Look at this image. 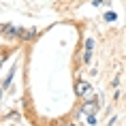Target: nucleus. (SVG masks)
I'll return each mask as SVG.
<instances>
[{"mask_svg":"<svg viewBox=\"0 0 126 126\" xmlns=\"http://www.w3.org/2000/svg\"><path fill=\"white\" fill-rule=\"evenodd\" d=\"M94 45H96V43H94V39H86V53H83V62H90V60H92V51H94Z\"/></svg>","mask_w":126,"mask_h":126,"instance_id":"3","label":"nucleus"},{"mask_svg":"<svg viewBox=\"0 0 126 126\" xmlns=\"http://www.w3.org/2000/svg\"><path fill=\"white\" fill-rule=\"evenodd\" d=\"M4 60H7V53H2V51H0V66H2V62H4Z\"/></svg>","mask_w":126,"mask_h":126,"instance_id":"9","label":"nucleus"},{"mask_svg":"<svg viewBox=\"0 0 126 126\" xmlns=\"http://www.w3.org/2000/svg\"><path fill=\"white\" fill-rule=\"evenodd\" d=\"M79 113L81 115H96V113H98V100L96 98L83 100V105L79 107Z\"/></svg>","mask_w":126,"mask_h":126,"instance_id":"2","label":"nucleus"},{"mask_svg":"<svg viewBox=\"0 0 126 126\" xmlns=\"http://www.w3.org/2000/svg\"><path fill=\"white\" fill-rule=\"evenodd\" d=\"M36 30L34 28H30V30H26V28H19V39L21 41H32V39H36Z\"/></svg>","mask_w":126,"mask_h":126,"instance_id":"4","label":"nucleus"},{"mask_svg":"<svg viewBox=\"0 0 126 126\" xmlns=\"http://www.w3.org/2000/svg\"><path fill=\"white\" fill-rule=\"evenodd\" d=\"M75 92H77V96L83 98V100L96 98V96H94V90H92V83H88V81H77V83H75Z\"/></svg>","mask_w":126,"mask_h":126,"instance_id":"1","label":"nucleus"},{"mask_svg":"<svg viewBox=\"0 0 126 126\" xmlns=\"http://www.w3.org/2000/svg\"><path fill=\"white\" fill-rule=\"evenodd\" d=\"M0 98H2V86H0Z\"/></svg>","mask_w":126,"mask_h":126,"instance_id":"10","label":"nucleus"},{"mask_svg":"<svg viewBox=\"0 0 126 126\" xmlns=\"http://www.w3.org/2000/svg\"><path fill=\"white\" fill-rule=\"evenodd\" d=\"M13 75H15V71H11V73H9V77L4 79V83H2V90H7V88H11V81H13Z\"/></svg>","mask_w":126,"mask_h":126,"instance_id":"6","label":"nucleus"},{"mask_svg":"<svg viewBox=\"0 0 126 126\" xmlns=\"http://www.w3.org/2000/svg\"><path fill=\"white\" fill-rule=\"evenodd\" d=\"M7 118H9V120H4L2 124H11V122H13V124H21V118H19V113H9Z\"/></svg>","mask_w":126,"mask_h":126,"instance_id":"5","label":"nucleus"},{"mask_svg":"<svg viewBox=\"0 0 126 126\" xmlns=\"http://www.w3.org/2000/svg\"><path fill=\"white\" fill-rule=\"evenodd\" d=\"M86 124H90V126L98 124V118H96V115H86Z\"/></svg>","mask_w":126,"mask_h":126,"instance_id":"8","label":"nucleus"},{"mask_svg":"<svg viewBox=\"0 0 126 126\" xmlns=\"http://www.w3.org/2000/svg\"><path fill=\"white\" fill-rule=\"evenodd\" d=\"M115 19H118L115 11H107V13H105V21H115Z\"/></svg>","mask_w":126,"mask_h":126,"instance_id":"7","label":"nucleus"}]
</instances>
